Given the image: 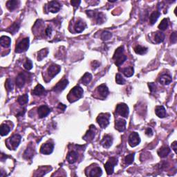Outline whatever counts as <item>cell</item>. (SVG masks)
Listing matches in <instances>:
<instances>
[{"label":"cell","instance_id":"1","mask_svg":"<svg viewBox=\"0 0 177 177\" xmlns=\"http://www.w3.org/2000/svg\"><path fill=\"white\" fill-rule=\"evenodd\" d=\"M83 93H84V91H83L81 87H80L79 85L75 86L70 91L69 95L67 96L68 100H69L70 102H75V101L79 100L80 98L82 97Z\"/></svg>","mask_w":177,"mask_h":177},{"label":"cell","instance_id":"2","mask_svg":"<svg viewBox=\"0 0 177 177\" xmlns=\"http://www.w3.org/2000/svg\"><path fill=\"white\" fill-rule=\"evenodd\" d=\"M113 59L115 61V65L118 67L122 65L127 60V56L124 53V47L122 46L118 47L116 50L114 55L113 56Z\"/></svg>","mask_w":177,"mask_h":177},{"label":"cell","instance_id":"3","mask_svg":"<svg viewBox=\"0 0 177 177\" xmlns=\"http://www.w3.org/2000/svg\"><path fill=\"white\" fill-rule=\"evenodd\" d=\"M21 136L19 134H15L13 136L9 138L6 141V145L10 149H15L19 146L21 142Z\"/></svg>","mask_w":177,"mask_h":177},{"label":"cell","instance_id":"4","mask_svg":"<svg viewBox=\"0 0 177 177\" xmlns=\"http://www.w3.org/2000/svg\"><path fill=\"white\" fill-rule=\"evenodd\" d=\"M110 116V114L109 113H105V114L102 113V114H99L96 119L97 122L102 128H106L109 124Z\"/></svg>","mask_w":177,"mask_h":177},{"label":"cell","instance_id":"5","mask_svg":"<svg viewBox=\"0 0 177 177\" xmlns=\"http://www.w3.org/2000/svg\"><path fill=\"white\" fill-rule=\"evenodd\" d=\"M29 47V38H24L17 44L15 48V53H20L26 51Z\"/></svg>","mask_w":177,"mask_h":177},{"label":"cell","instance_id":"6","mask_svg":"<svg viewBox=\"0 0 177 177\" xmlns=\"http://www.w3.org/2000/svg\"><path fill=\"white\" fill-rule=\"evenodd\" d=\"M118 163V159L115 157H111L109 159L106 164L104 165V168H105L107 174L108 175H111L114 173V167Z\"/></svg>","mask_w":177,"mask_h":177},{"label":"cell","instance_id":"7","mask_svg":"<svg viewBox=\"0 0 177 177\" xmlns=\"http://www.w3.org/2000/svg\"><path fill=\"white\" fill-rule=\"evenodd\" d=\"M87 14L88 15L89 17L95 18L97 24H102L104 22V19H105V15L103 14L102 13H96L93 11H87Z\"/></svg>","mask_w":177,"mask_h":177},{"label":"cell","instance_id":"8","mask_svg":"<svg viewBox=\"0 0 177 177\" xmlns=\"http://www.w3.org/2000/svg\"><path fill=\"white\" fill-rule=\"evenodd\" d=\"M116 112L120 116L124 118H127L129 116V107L124 103H120L116 106Z\"/></svg>","mask_w":177,"mask_h":177},{"label":"cell","instance_id":"9","mask_svg":"<svg viewBox=\"0 0 177 177\" xmlns=\"http://www.w3.org/2000/svg\"><path fill=\"white\" fill-rule=\"evenodd\" d=\"M128 143L132 147H134L137 146L139 144L141 143V139L139 134L136 132H132L129 135V139H128Z\"/></svg>","mask_w":177,"mask_h":177},{"label":"cell","instance_id":"10","mask_svg":"<svg viewBox=\"0 0 177 177\" xmlns=\"http://www.w3.org/2000/svg\"><path fill=\"white\" fill-rule=\"evenodd\" d=\"M61 68L59 65H55V64H52L47 69V73L48 77H50V80L55 76L56 75L59 73Z\"/></svg>","mask_w":177,"mask_h":177},{"label":"cell","instance_id":"11","mask_svg":"<svg viewBox=\"0 0 177 177\" xmlns=\"http://www.w3.org/2000/svg\"><path fill=\"white\" fill-rule=\"evenodd\" d=\"M54 148V145L51 143H46L43 144L40 148V152L43 154H50L53 152Z\"/></svg>","mask_w":177,"mask_h":177},{"label":"cell","instance_id":"12","mask_svg":"<svg viewBox=\"0 0 177 177\" xmlns=\"http://www.w3.org/2000/svg\"><path fill=\"white\" fill-rule=\"evenodd\" d=\"M96 127H95V126L91 125L90 127H89V129L87 131L86 134L85 135V136L83 137V139L86 141H91L94 139L95 135H96Z\"/></svg>","mask_w":177,"mask_h":177},{"label":"cell","instance_id":"13","mask_svg":"<svg viewBox=\"0 0 177 177\" xmlns=\"http://www.w3.org/2000/svg\"><path fill=\"white\" fill-rule=\"evenodd\" d=\"M69 84V81L67 79H63L60 81L57 85L53 88V91L55 92H61L65 89Z\"/></svg>","mask_w":177,"mask_h":177},{"label":"cell","instance_id":"14","mask_svg":"<svg viewBox=\"0 0 177 177\" xmlns=\"http://www.w3.org/2000/svg\"><path fill=\"white\" fill-rule=\"evenodd\" d=\"M48 9L50 12L55 13H58L60 10V9H61V5H60V4L58 2V1H50V2H48Z\"/></svg>","mask_w":177,"mask_h":177},{"label":"cell","instance_id":"15","mask_svg":"<svg viewBox=\"0 0 177 177\" xmlns=\"http://www.w3.org/2000/svg\"><path fill=\"white\" fill-rule=\"evenodd\" d=\"M38 112L39 118H43L50 114V109L47 105H42L38 108Z\"/></svg>","mask_w":177,"mask_h":177},{"label":"cell","instance_id":"16","mask_svg":"<svg viewBox=\"0 0 177 177\" xmlns=\"http://www.w3.org/2000/svg\"><path fill=\"white\" fill-rule=\"evenodd\" d=\"M26 81V76L25 75V73H19L18 75H17L16 80H15V83H16V85L17 87L19 88H22L24 86L25 82Z\"/></svg>","mask_w":177,"mask_h":177},{"label":"cell","instance_id":"17","mask_svg":"<svg viewBox=\"0 0 177 177\" xmlns=\"http://www.w3.org/2000/svg\"><path fill=\"white\" fill-rule=\"evenodd\" d=\"M113 143V139L112 136H111L110 135H108L107 134L103 138L102 141H100V144L102 145L104 148H109L112 146Z\"/></svg>","mask_w":177,"mask_h":177},{"label":"cell","instance_id":"18","mask_svg":"<svg viewBox=\"0 0 177 177\" xmlns=\"http://www.w3.org/2000/svg\"><path fill=\"white\" fill-rule=\"evenodd\" d=\"M77 159H78V154L75 151H69L67 156V160L70 164H73L76 162Z\"/></svg>","mask_w":177,"mask_h":177},{"label":"cell","instance_id":"19","mask_svg":"<svg viewBox=\"0 0 177 177\" xmlns=\"http://www.w3.org/2000/svg\"><path fill=\"white\" fill-rule=\"evenodd\" d=\"M46 93V91L45 89L40 84L37 85L33 90L32 91V94L35 95V96H42V95H45Z\"/></svg>","mask_w":177,"mask_h":177},{"label":"cell","instance_id":"20","mask_svg":"<svg viewBox=\"0 0 177 177\" xmlns=\"http://www.w3.org/2000/svg\"><path fill=\"white\" fill-rule=\"evenodd\" d=\"M126 124L127 122L123 119H118L116 120L115 122V128L118 132H124L126 128Z\"/></svg>","mask_w":177,"mask_h":177},{"label":"cell","instance_id":"21","mask_svg":"<svg viewBox=\"0 0 177 177\" xmlns=\"http://www.w3.org/2000/svg\"><path fill=\"white\" fill-rule=\"evenodd\" d=\"M97 91H98V93L103 98H106L109 94L108 87H107V85L105 84H102L100 85V86L97 88Z\"/></svg>","mask_w":177,"mask_h":177},{"label":"cell","instance_id":"22","mask_svg":"<svg viewBox=\"0 0 177 177\" xmlns=\"http://www.w3.org/2000/svg\"><path fill=\"white\" fill-rule=\"evenodd\" d=\"M86 27H87L86 23H85L84 21L80 19V20H78L76 22V24H75L74 28L76 33H82L85 30Z\"/></svg>","mask_w":177,"mask_h":177},{"label":"cell","instance_id":"23","mask_svg":"<svg viewBox=\"0 0 177 177\" xmlns=\"http://www.w3.org/2000/svg\"><path fill=\"white\" fill-rule=\"evenodd\" d=\"M170 153V149L168 146H163L161 147L158 151V154L161 158H165Z\"/></svg>","mask_w":177,"mask_h":177},{"label":"cell","instance_id":"24","mask_svg":"<svg viewBox=\"0 0 177 177\" xmlns=\"http://www.w3.org/2000/svg\"><path fill=\"white\" fill-rule=\"evenodd\" d=\"M155 113L159 118H164L166 116V110L163 106H158L155 109Z\"/></svg>","mask_w":177,"mask_h":177},{"label":"cell","instance_id":"25","mask_svg":"<svg viewBox=\"0 0 177 177\" xmlns=\"http://www.w3.org/2000/svg\"><path fill=\"white\" fill-rule=\"evenodd\" d=\"M0 43L1 45L4 48H9L11 46V40L8 36H1L0 38Z\"/></svg>","mask_w":177,"mask_h":177},{"label":"cell","instance_id":"26","mask_svg":"<svg viewBox=\"0 0 177 177\" xmlns=\"http://www.w3.org/2000/svg\"><path fill=\"white\" fill-rule=\"evenodd\" d=\"M159 81L163 85H168L172 82V77L168 74H163L160 77Z\"/></svg>","mask_w":177,"mask_h":177},{"label":"cell","instance_id":"27","mask_svg":"<svg viewBox=\"0 0 177 177\" xmlns=\"http://www.w3.org/2000/svg\"><path fill=\"white\" fill-rule=\"evenodd\" d=\"M102 170L99 168V167H95L94 168H92L90 170L89 174H87V176H91V177H95V176H100L102 175Z\"/></svg>","mask_w":177,"mask_h":177},{"label":"cell","instance_id":"28","mask_svg":"<svg viewBox=\"0 0 177 177\" xmlns=\"http://www.w3.org/2000/svg\"><path fill=\"white\" fill-rule=\"evenodd\" d=\"M19 4V1H17V0H10V1H8L6 2V7L9 11H12L16 9Z\"/></svg>","mask_w":177,"mask_h":177},{"label":"cell","instance_id":"29","mask_svg":"<svg viewBox=\"0 0 177 177\" xmlns=\"http://www.w3.org/2000/svg\"><path fill=\"white\" fill-rule=\"evenodd\" d=\"M148 48L145 46H142L141 45H138L134 48V51L136 54H139V55H144L147 52Z\"/></svg>","mask_w":177,"mask_h":177},{"label":"cell","instance_id":"30","mask_svg":"<svg viewBox=\"0 0 177 177\" xmlns=\"http://www.w3.org/2000/svg\"><path fill=\"white\" fill-rule=\"evenodd\" d=\"M161 15V13L159 11H154L151 13L150 17H149V22L151 25H153L154 23L156 22L157 19H159V16Z\"/></svg>","mask_w":177,"mask_h":177},{"label":"cell","instance_id":"31","mask_svg":"<svg viewBox=\"0 0 177 177\" xmlns=\"http://www.w3.org/2000/svg\"><path fill=\"white\" fill-rule=\"evenodd\" d=\"M34 154V149L31 146H29L27 147V149L25 151L24 154V157L26 159H30L33 156Z\"/></svg>","mask_w":177,"mask_h":177},{"label":"cell","instance_id":"32","mask_svg":"<svg viewBox=\"0 0 177 177\" xmlns=\"http://www.w3.org/2000/svg\"><path fill=\"white\" fill-rule=\"evenodd\" d=\"M19 28V22H15L14 24H13L12 26L11 27H9V28L6 29V31L9 32L10 33H12L13 35H14L15 33L17 32Z\"/></svg>","mask_w":177,"mask_h":177},{"label":"cell","instance_id":"33","mask_svg":"<svg viewBox=\"0 0 177 177\" xmlns=\"http://www.w3.org/2000/svg\"><path fill=\"white\" fill-rule=\"evenodd\" d=\"M91 80H92V75H91V73H86L83 75V77H82L81 82L82 83L83 85H87L91 81Z\"/></svg>","mask_w":177,"mask_h":177},{"label":"cell","instance_id":"34","mask_svg":"<svg viewBox=\"0 0 177 177\" xmlns=\"http://www.w3.org/2000/svg\"><path fill=\"white\" fill-rule=\"evenodd\" d=\"M165 40V35L161 32H156L154 35V41L156 43H161Z\"/></svg>","mask_w":177,"mask_h":177},{"label":"cell","instance_id":"35","mask_svg":"<svg viewBox=\"0 0 177 177\" xmlns=\"http://www.w3.org/2000/svg\"><path fill=\"white\" fill-rule=\"evenodd\" d=\"M11 131V129L7 124H1V127H0V132H1V136H6Z\"/></svg>","mask_w":177,"mask_h":177},{"label":"cell","instance_id":"36","mask_svg":"<svg viewBox=\"0 0 177 177\" xmlns=\"http://www.w3.org/2000/svg\"><path fill=\"white\" fill-rule=\"evenodd\" d=\"M28 101V96L27 94H24L22 96H19L17 98V102H19V104L21 105H24L26 104Z\"/></svg>","mask_w":177,"mask_h":177},{"label":"cell","instance_id":"37","mask_svg":"<svg viewBox=\"0 0 177 177\" xmlns=\"http://www.w3.org/2000/svg\"><path fill=\"white\" fill-rule=\"evenodd\" d=\"M122 73H123V74L127 77L132 76L134 74L133 67H129L124 68V69H122Z\"/></svg>","mask_w":177,"mask_h":177},{"label":"cell","instance_id":"38","mask_svg":"<svg viewBox=\"0 0 177 177\" xmlns=\"http://www.w3.org/2000/svg\"><path fill=\"white\" fill-rule=\"evenodd\" d=\"M168 19L166 18H164L161 21V24H159V28L161 31H165L168 28Z\"/></svg>","mask_w":177,"mask_h":177},{"label":"cell","instance_id":"39","mask_svg":"<svg viewBox=\"0 0 177 177\" xmlns=\"http://www.w3.org/2000/svg\"><path fill=\"white\" fill-rule=\"evenodd\" d=\"M48 53V50L47 48H45V49H42L40 51L38 52V60L39 61L42 60L44 58H45L47 54Z\"/></svg>","mask_w":177,"mask_h":177},{"label":"cell","instance_id":"40","mask_svg":"<svg viewBox=\"0 0 177 177\" xmlns=\"http://www.w3.org/2000/svg\"><path fill=\"white\" fill-rule=\"evenodd\" d=\"M134 155H135V153L130 154L127 155V156L125 157V159H124V162H125L126 164L130 165V164H132V163L134 162Z\"/></svg>","mask_w":177,"mask_h":177},{"label":"cell","instance_id":"41","mask_svg":"<svg viewBox=\"0 0 177 177\" xmlns=\"http://www.w3.org/2000/svg\"><path fill=\"white\" fill-rule=\"evenodd\" d=\"M5 87L6 89L8 91H11L13 90V83L12 80H11V78H8L6 81V84H5Z\"/></svg>","mask_w":177,"mask_h":177},{"label":"cell","instance_id":"42","mask_svg":"<svg viewBox=\"0 0 177 177\" xmlns=\"http://www.w3.org/2000/svg\"><path fill=\"white\" fill-rule=\"evenodd\" d=\"M112 37V34L110 32H109V31H104V32H103L102 35H101V39L104 41L109 40V39H111Z\"/></svg>","mask_w":177,"mask_h":177},{"label":"cell","instance_id":"43","mask_svg":"<svg viewBox=\"0 0 177 177\" xmlns=\"http://www.w3.org/2000/svg\"><path fill=\"white\" fill-rule=\"evenodd\" d=\"M116 82L118 85H124L125 83V80L120 73H117L116 75Z\"/></svg>","mask_w":177,"mask_h":177},{"label":"cell","instance_id":"44","mask_svg":"<svg viewBox=\"0 0 177 177\" xmlns=\"http://www.w3.org/2000/svg\"><path fill=\"white\" fill-rule=\"evenodd\" d=\"M24 67L26 69V70H31L33 68V63L32 61L30 59H28V58H26V61L24 62Z\"/></svg>","mask_w":177,"mask_h":177},{"label":"cell","instance_id":"45","mask_svg":"<svg viewBox=\"0 0 177 177\" xmlns=\"http://www.w3.org/2000/svg\"><path fill=\"white\" fill-rule=\"evenodd\" d=\"M170 40L171 42H172V43L175 44L177 40V36H176V32H174L173 33H172L170 37Z\"/></svg>","mask_w":177,"mask_h":177},{"label":"cell","instance_id":"46","mask_svg":"<svg viewBox=\"0 0 177 177\" xmlns=\"http://www.w3.org/2000/svg\"><path fill=\"white\" fill-rule=\"evenodd\" d=\"M148 86L149 87V90H150L151 92H155V91H156V86L154 83L153 82L149 83Z\"/></svg>","mask_w":177,"mask_h":177},{"label":"cell","instance_id":"47","mask_svg":"<svg viewBox=\"0 0 177 177\" xmlns=\"http://www.w3.org/2000/svg\"><path fill=\"white\" fill-rule=\"evenodd\" d=\"M51 33H52V28H50V26H48L47 28H46L45 29V34H46V36H47V37L50 36V35H51Z\"/></svg>","mask_w":177,"mask_h":177},{"label":"cell","instance_id":"48","mask_svg":"<svg viewBox=\"0 0 177 177\" xmlns=\"http://www.w3.org/2000/svg\"><path fill=\"white\" fill-rule=\"evenodd\" d=\"M99 66H100V63L97 61H93L92 63H91V67H92L93 69H96Z\"/></svg>","mask_w":177,"mask_h":177},{"label":"cell","instance_id":"49","mask_svg":"<svg viewBox=\"0 0 177 177\" xmlns=\"http://www.w3.org/2000/svg\"><path fill=\"white\" fill-rule=\"evenodd\" d=\"M145 134H146L147 136H151L153 135L152 129H151V128H147L146 131H145Z\"/></svg>","mask_w":177,"mask_h":177},{"label":"cell","instance_id":"50","mask_svg":"<svg viewBox=\"0 0 177 177\" xmlns=\"http://www.w3.org/2000/svg\"><path fill=\"white\" fill-rule=\"evenodd\" d=\"M81 3L80 1H71V4L72 6H73L74 7H78V6L80 5V4Z\"/></svg>","mask_w":177,"mask_h":177},{"label":"cell","instance_id":"51","mask_svg":"<svg viewBox=\"0 0 177 177\" xmlns=\"http://www.w3.org/2000/svg\"><path fill=\"white\" fill-rule=\"evenodd\" d=\"M66 107H67L66 105H65V104H62V103H60V104H58V108L60 109H62V111H63V112L65 110Z\"/></svg>","mask_w":177,"mask_h":177},{"label":"cell","instance_id":"52","mask_svg":"<svg viewBox=\"0 0 177 177\" xmlns=\"http://www.w3.org/2000/svg\"><path fill=\"white\" fill-rule=\"evenodd\" d=\"M176 141H174V143H173L172 144V148L174 149V151H175V152H176Z\"/></svg>","mask_w":177,"mask_h":177}]
</instances>
